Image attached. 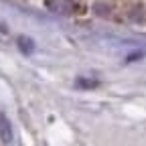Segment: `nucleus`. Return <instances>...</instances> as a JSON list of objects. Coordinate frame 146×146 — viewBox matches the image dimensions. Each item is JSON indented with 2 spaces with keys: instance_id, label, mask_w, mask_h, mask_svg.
<instances>
[{
  "instance_id": "1",
  "label": "nucleus",
  "mask_w": 146,
  "mask_h": 146,
  "mask_svg": "<svg viewBox=\"0 0 146 146\" xmlns=\"http://www.w3.org/2000/svg\"><path fill=\"white\" fill-rule=\"evenodd\" d=\"M0 138H2V142H10L12 140V130H10V124L8 120L0 114Z\"/></svg>"
},
{
  "instance_id": "2",
  "label": "nucleus",
  "mask_w": 146,
  "mask_h": 146,
  "mask_svg": "<svg viewBox=\"0 0 146 146\" xmlns=\"http://www.w3.org/2000/svg\"><path fill=\"white\" fill-rule=\"evenodd\" d=\"M49 6L55 12H71V8H73L69 0H49Z\"/></svg>"
},
{
  "instance_id": "3",
  "label": "nucleus",
  "mask_w": 146,
  "mask_h": 146,
  "mask_svg": "<svg viewBox=\"0 0 146 146\" xmlns=\"http://www.w3.org/2000/svg\"><path fill=\"white\" fill-rule=\"evenodd\" d=\"M18 41H21V47H23L25 53L33 51V41H31V39H25V36H23V39H18Z\"/></svg>"
}]
</instances>
